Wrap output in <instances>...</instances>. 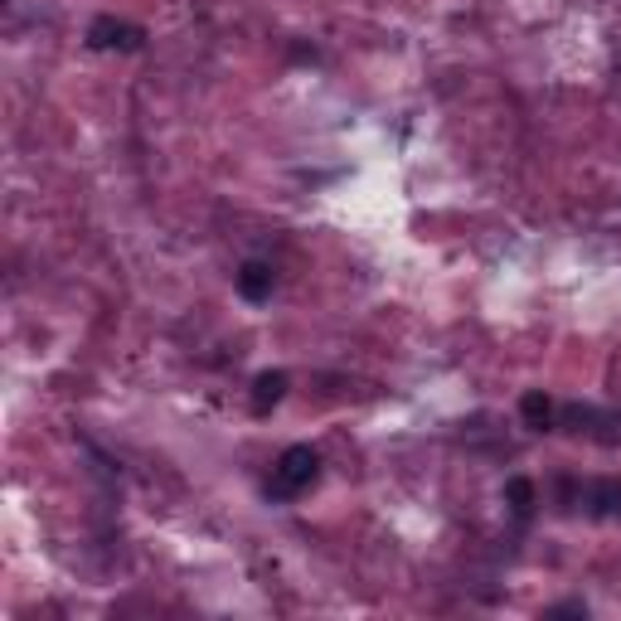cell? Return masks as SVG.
<instances>
[{
	"instance_id": "ba28073f",
	"label": "cell",
	"mask_w": 621,
	"mask_h": 621,
	"mask_svg": "<svg viewBox=\"0 0 621 621\" xmlns=\"http://www.w3.org/2000/svg\"><path fill=\"white\" fill-rule=\"evenodd\" d=\"M597 422H602V413L587 408V403H569L563 408V432H573V438H597Z\"/></svg>"
},
{
	"instance_id": "277c9868",
	"label": "cell",
	"mask_w": 621,
	"mask_h": 621,
	"mask_svg": "<svg viewBox=\"0 0 621 621\" xmlns=\"http://www.w3.org/2000/svg\"><path fill=\"white\" fill-rule=\"evenodd\" d=\"M577 505L587 510L593 520H621V481L617 476H602V481H587Z\"/></svg>"
},
{
	"instance_id": "52a82bcc",
	"label": "cell",
	"mask_w": 621,
	"mask_h": 621,
	"mask_svg": "<svg viewBox=\"0 0 621 621\" xmlns=\"http://www.w3.org/2000/svg\"><path fill=\"white\" fill-rule=\"evenodd\" d=\"M505 505H510V515L515 520H529L534 505H539V486H534L529 476H510L505 481Z\"/></svg>"
},
{
	"instance_id": "8992f818",
	"label": "cell",
	"mask_w": 621,
	"mask_h": 621,
	"mask_svg": "<svg viewBox=\"0 0 621 621\" xmlns=\"http://www.w3.org/2000/svg\"><path fill=\"white\" fill-rule=\"evenodd\" d=\"M520 418H525L529 432H549L553 428V398L544 394V389H529V394L520 398Z\"/></svg>"
},
{
	"instance_id": "7a4b0ae2",
	"label": "cell",
	"mask_w": 621,
	"mask_h": 621,
	"mask_svg": "<svg viewBox=\"0 0 621 621\" xmlns=\"http://www.w3.org/2000/svg\"><path fill=\"white\" fill-rule=\"evenodd\" d=\"M141 45H146V29L132 25V20L97 15L88 25V49H97V53H136Z\"/></svg>"
},
{
	"instance_id": "6da1fadb",
	"label": "cell",
	"mask_w": 621,
	"mask_h": 621,
	"mask_svg": "<svg viewBox=\"0 0 621 621\" xmlns=\"http://www.w3.org/2000/svg\"><path fill=\"white\" fill-rule=\"evenodd\" d=\"M315 481H321V452L307 442L287 446V452L277 456V466H272V481H267V495L272 500H291L301 495V490H311Z\"/></svg>"
},
{
	"instance_id": "5b68a950",
	"label": "cell",
	"mask_w": 621,
	"mask_h": 621,
	"mask_svg": "<svg viewBox=\"0 0 621 621\" xmlns=\"http://www.w3.org/2000/svg\"><path fill=\"white\" fill-rule=\"evenodd\" d=\"M287 389H291V374H287V369H263V374L253 379V394H248V403H253L258 418H267V413L277 408L282 398H287Z\"/></svg>"
},
{
	"instance_id": "3957f363",
	"label": "cell",
	"mask_w": 621,
	"mask_h": 621,
	"mask_svg": "<svg viewBox=\"0 0 621 621\" xmlns=\"http://www.w3.org/2000/svg\"><path fill=\"white\" fill-rule=\"evenodd\" d=\"M234 282H238V297L263 307V301H272V291H277V267L263 263V258H248V263L234 272Z\"/></svg>"
},
{
	"instance_id": "9c48e42d",
	"label": "cell",
	"mask_w": 621,
	"mask_h": 621,
	"mask_svg": "<svg viewBox=\"0 0 621 621\" xmlns=\"http://www.w3.org/2000/svg\"><path fill=\"white\" fill-rule=\"evenodd\" d=\"M549 617H587V602H559L549 607Z\"/></svg>"
}]
</instances>
